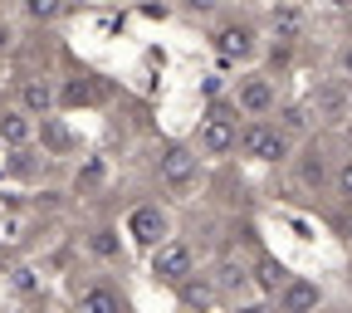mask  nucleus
Wrapping results in <instances>:
<instances>
[{
    "label": "nucleus",
    "instance_id": "f257e3e1",
    "mask_svg": "<svg viewBox=\"0 0 352 313\" xmlns=\"http://www.w3.org/2000/svg\"><path fill=\"white\" fill-rule=\"evenodd\" d=\"M152 274L162 284H186L196 274V259L182 240H162V245H152Z\"/></svg>",
    "mask_w": 352,
    "mask_h": 313
},
{
    "label": "nucleus",
    "instance_id": "f03ea898",
    "mask_svg": "<svg viewBox=\"0 0 352 313\" xmlns=\"http://www.w3.org/2000/svg\"><path fill=\"white\" fill-rule=\"evenodd\" d=\"M245 157H254V162H279L284 152H289V138L279 127H270V122H250L245 132H240V142H235Z\"/></svg>",
    "mask_w": 352,
    "mask_h": 313
},
{
    "label": "nucleus",
    "instance_id": "7ed1b4c3",
    "mask_svg": "<svg viewBox=\"0 0 352 313\" xmlns=\"http://www.w3.org/2000/svg\"><path fill=\"white\" fill-rule=\"evenodd\" d=\"M196 142H201L206 157H226V152L240 142V127H235L230 118H206L201 132H196Z\"/></svg>",
    "mask_w": 352,
    "mask_h": 313
},
{
    "label": "nucleus",
    "instance_id": "20e7f679",
    "mask_svg": "<svg viewBox=\"0 0 352 313\" xmlns=\"http://www.w3.org/2000/svg\"><path fill=\"white\" fill-rule=\"evenodd\" d=\"M162 182L171 191H191L196 186V157L186 147H166L162 152Z\"/></svg>",
    "mask_w": 352,
    "mask_h": 313
},
{
    "label": "nucleus",
    "instance_id": "39448f33",
    "mask_svg": "<svg viewBox=\"0 0 352 313\" xmlns=\"http://www.w3.org/2000/svg\"><path fill=\"white\" fill-rule=\"evenodd\" d=\"M274 103H279V94H274V83L264 78V74H250V78H240V108H245L250 118H264V113H274Z\"/></svg>",
    "mask_w": 352,
    "mask_h": 313
},
{
    "label": "nucleus",
    "instance_id": "423d86ee",
    "mask_svg": "<svg viewBox=\"0 0 352 313\" xmlns=\"http://www.w3.org/2000/svg\"><path fill=\"white\" fill-rule=\"evenodd\" d=\"M127 235L138 240V245H162L166 235V211L162 206H138L127 215Z\"/></svg>",
    "mask_w": 352,
    "mask_h": 313
},
{
    "label": "nucleus",
    "instance_id": "0eeeda50",
    "mask_svg": "<svg viewBox=\"0 0 352 313\" xmlns=\"http://www.w3.org/2000/svg\"><path fill=\"white\" fill-rule=\"evenodd\" d=\"M215 54L226 64H240V59H254V34L245 25H220L215 30Z\"/></svg>",
    "mask_w": 352,
    "mask_h": 313
},
{
    "label": "nucleus",
    "instance_id": "6e6552de",
    "mask_svg": "<svg viewBox=\"0 0 352 313\" xmlns=\"http://www.w3.org/2000/svg\"><path fill=\"white\" fill-rule=\"evenodd\" d=\"M274 299H279V308L298 313V308H314L323 294H318V284H308V279H284V289H279Z\"/></svg>",
    "mask_w": 352,
    "mask_h": 313
},
{
    "label": "nucleus",
    "instance_id": "1a4fd4ad",
    "mask_svg": "<svg viewBox=\"0 0 352 313\" xmlns=\"http://www.w3.org/2000/svg\"><path fill=\"white\" fill-rule=\"evenodd\" d=\"M20 103H25V113L44 118V113H54V88L44 83V78H25L20 83Z\"/></svg>",
    "mask_w": 352,
    "mask_h": 313
},
{
    "label": "nucleus",
    "instance_id": "9d476101",
    "mask_svg": "<svg viewBox=\"0 0 352 313\" xmlns=\"http://www.w3.org/2000/svg\"><path fill=\"white\" fill-rule=\"evenodd\" d=\"M284 279H289V270L279 259H259V270H254V289L264 294V299H274L279 289H284Z\"/></svg>",
    "mask_w": 352,
    "mask_h": 313
},
{
    "label": "nucleus",
    "instance_id": "9b49d317",
    "mask_svg": "<svg viewBox=\"0 0 352 313\" xmlns=\"http://www.w3.org/2000/svg\"><path fill=\"white\" fill-rule=\"evenodd\" d=\"M318 113H323L328 122H342V118L352 113V98L342 94L338 83H328V88H318Z\"/></svg>",
    "mask_w": 352,
    "mask_h": 313
},
{
    "label": "nucleus",
    "instance_id": "f8f14e48",
    "mask_svg": "<svg viewBox=\"0 0 352 313\" xmlns=\"http://www.w3.org/2000/svg\"><path fill=\"white\" fill-rule=\"evenodd\" d=\"M78 308L83 313H122V299L113 289H83L78 294Z\"/></svg>",
    "mask_w": 352,
    "mask_h": 313
},
{
    "label": "nucleus",
    "instance_id": "ddd939ff",
    "mask_svg": "<svg viewBox=\"0 0 352 313\" xmlns=\"http://www.w3.org/2000/svg\"><path fill=\"white\" fill-rule=\"evenodd\" d=\"M274 30H279V39H294L298 30H303V10L294 6V0H279V6H274Z\"/></svg>",
    "mask_w": 352,
    "mask_h": 313
},
{
    "label": "nucleus",
    "instance_id": "4468645a",
    "mask_svg": "<svg viewBox=\"0 0 352 313\" xmlns=\"http://www.w3.org/2000/svg\"><path fill=\"white\" fill-rule=\"evenodd\" d=\"M30 113H6L0 118V142H10V147H20V142H30V122H25Z\"/></svg>",
    "mask_w": 352,
    "mask_h": 313
},
{
    "label": "nucleus",
    "instance_id": "2eb2a0df",
    "mask_svg": "<svg viewBox=\"0 0 352 313\" xmlns=\"http://www.w3.org/2000/svg\"><path fill=\"white\" fill-rule=\"evenodd\" d=\"M39 138L50 142L54 152H69V127H64L59 118H50V113H44V122H39Z\"/></svg>",
    "mask_w": 352,
    "mask_h": 313
},
{
    "label": "nucleus",
    "instance_id": "dca6fc26",
    "mask_svg": "<svg viewBox=\"0 0 352 313\" xmlns=\"http://www.w3.org/2000/svg\"><path fill=\"white\" fill-rule=\"evenodd\" d=\"M323 182H328L323 157H318V152H308V157H303V186H323Z\"/></svg>",
    "mask_w": 352,
    "mask_h": 313
},
{
    "label": "nucleus",
    "instance_id": "f3484780",
    "mask_svg": "<svg viewBox=\"0 0 352 313\" xmlns=\"http://www.w3.org/2000/svg\"><path fill=\"white\" fill-rule=\"evenodd\" d=\"M25 10H30L34 20H59V15H64V0H25Z\"/></svg>",
    "mask_w": 352,
    "mask_h": 313
},
{
    "label": "nucleus",
    "instance_id": "a211bd4d",
    "mask_svg": "<svg viewBox=\"0 0 352 313\" xmlns=\"http://www.w3.org/2000/svg\"><path fill=\"white\" fill-rule=\"evenodd\" d=\"M215 279H220V289H240L245 284V270H240L235 259H220V274Z\"/></svg>",
    "mask_w": 352,
    "mask_h": 313
},
{
    "label": "nucleus",
    "instance_id": "6ab92c4d",
    "mask_svg": "<svg viewBox=\"0 0 352 313\" xmlns=\"http://www.w3.org/2000/svg\"><path fill=\"white\" fill-rule=\"evenodd\" d=\"M94 250H98L103 259H118V255H122L118 240H113V230H98V235H94Z\"/></svg>",
    "mask_w": 352,
    "mask_h": 313
},
{
    "label": "nucleus",
    "instance_id": "aec40b11",
    "mask_svg": "<svg viewBox=\"0 0 352 313\" xmlns=\"http://www.w3.org/2000/svg\"><path fill=\"white\" fill-rule=\"evenodd\" d=\"M176 289H182V299H186V303H210V299H215L206 284H176Z\"/></svg>",
    "mask_w": 352,
    "mask_h": 313
},
{
    "label": "nucleus",
    "instance_id": "412c9836",
    "mask_svg": "<svg viewBox=\"0 0 352 313\" xmlns=\"http://www.w3.org/2000/svg\"><path fill=\"white\" fill-rule=\"evenodd\" d=\"M284 122H289V132H303V127H308V118H303V108H289V113H284Z\"/></svg>",
    "mask_w": 352,
    "mask_h": 313
},
{
    "label": "nucleus",
    "instance_id": "4be33fe9",
    "mask_svg": "<svg viewBox=\"0 0 352 313\" xmlns=\"http://www.w3.org/2000/svg\"><path fill=\"white\" fill-rule=\"evenodd\" d=\"M15 289H20V294H34V279H30V270H15Z\"/></svg>",
    "mask_w": 352,
    "mask_h": 313
},
{
    "label": "nucleus",
    "instance_id": "5701e85b",
    "mask_svg": "<svg viewBox=\"0 0 352 313\" xmlns=\"http://www.w3.org/2000/svg\"><path fill=\"white\" fill-rule=\"evenodd\" d=\"M338 186H342V196H352V162L338 171Z\"/></svg>",
    "mask_w": 352,
    "mask_h": 313
},
{
    "label": "nucleus",
    "instance_id": "b1692460",
    "mask_svg": "<svg viewBox=\"0 0 352 313\" xmlns=\"http://www.w3.org/2000/svg\"><path fill=\"white\" fill-rule=\"evenodd\" d=\"M338 69H342V78H352V44H347V50L338 54Z\"/></svg>",
    "mask_w": 352,
    "mask_h": 313
},
{
    "label": "nucleus",
    "instance_id": "393cba45",
    "mask_svg": "<svg viewBox=\"0 0 352 313\" xmlns=\"http://www.w3.org/2000/svg\"><path fill=\"white\" fill-rule=\"evenodd\" d=\"M186 10H201L206 15V10H215V0H186Z\"/></svg>",
    "mask_w": 352,
    "mask_h": 313
},
{
    "label": "nucleus",
    "instance_id": "a878e982",
    "mask_svg": "<svg viewBox=\"0 0 352 313\" xmlns=\"http://www.w3.org/2000/svg\"><path fill=\"white\" fill-rule=\"evenodd\" d=\"M328 6H338V10H347V6H352V0H328Z\"/></svg>",
    "mask_w": 352,
    "mask_h": 313
},
{
    "label": "nucleus",
    "instance_id": "bb28decb",
    "mask_svg": "<svg viewBox=\"0 0 352 313\" xmlns=\"http://www.w3.org/2000/svg\"><path fill=\"white\" fill-rule=\"evenodd\" d=\"M6 39H10V30H0V44H6Z\"/></svg>",
    "mask_w": 352,
    "mask_h": 313
},
{
    "label": "nucleus",
    "instance_id": "cd10ccee",
    "mask_svg": "<svg viewBox=\"0 0 352 313\" xmlns=\"http://www.w3.org/2000/svg\"><path fill=\"white\" fill-rule=\"evenodd\" d=\"M347 240H352V230H347Z\"/></svg>",
    "mask_w": 352,
    "mask_h": 313
}]
</instances>
